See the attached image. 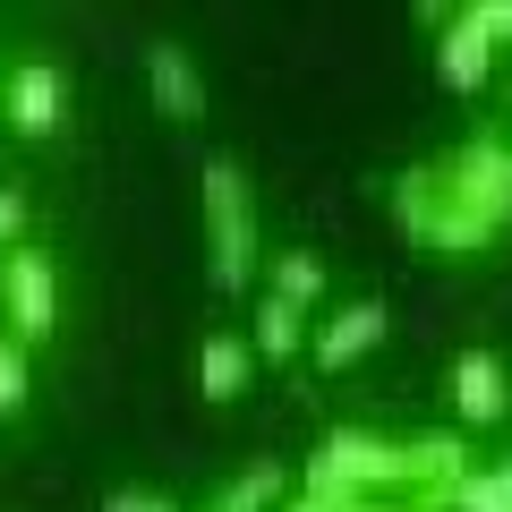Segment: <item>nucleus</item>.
I'll list each match as a JSON object with an SVG mask.
<instances>
[{"label": "nucleus", "instance_id": "f257e3e1", "mask_svg": "<svg viewBox=\"0 0 512 512\" xmlns=\"http://www.w3.org/2000/svg\"><path fill=\"white\" fill-rule=\"evenodd\" d=\"M393 214L419 248L436 256H478L495 231H512V146L504 137H470L444 163H419L393 188Z\"/></svg>", "mask_w": 512, "mask_h": 512}, {"label": "nucleus", "instance_id": "f03ea898", "mask_svg": "<svg viewBox=\"0 0 512 512\" xmlns=\"http://www.w3.org/2000/svg\"><path fill=\"white\" fill-rule=\"evenodd\" d=\"M205 248H214V291H248L256 282V197L231 154L205 163Z\"/></svg>", "mask_w": 512, "mask_h": 512}, {"label": "nucleus", "instance_id": "7ed1b4c3", "mask_svg": "<svg viewBox=\"0 0 512 512\" xmlns=\"http://www.w3.org/2000/svg\"><path fill=\"white\" fill-rule=\"evenodd\" d=\"M0 333L26 350H43L60 333V265L43 248H9L0 256Z\"/></svg>", "mask_w": 512, "mask_h": 512}, {"label": "nucleus", "instance_id": "20e7f679", "mask_svg": "<svg viewBox=\"0 0 512 512\" xmlns=\"http://www.w3.org/2000/svg\"><path fill=\"white\" fill-rule=\"evenodd\" d=\"M0 120L18 128V137H60V120H69V77L52 69V60H18V69L0 77Z\"/></svg>", "mask_w": 512, "mask_h": 512}, {"label": "nucleus", "instance_id": "39448f33", "mask_svg": "<svg viewBox=\"0 0 512 512\" xmlns=\"http://www.w3.org/2000/svg\"><path fill=\"white\" fill-rule=\"evenodd\" d=\"M376 342H384V308H376V299H350V308H333L325 325H316L308 359L325 367V376H342V367H359Z\"/></svg>", "mask_w": 512, "mask_h": 512}, {"label": "nucleus", "instance_id": "423d86ee", "mask_svg": "<svg viewBox=\"0 0 512 512\" xmlns=\"http://www.w3.org/2000/svg\"><path fill=\"white\" fill-rule=\"evenodd\" d=\"M427 18H436V77L453 94H478V86H487V69H495V43L470 26V9H453V18L427 9Z\"/></svg>", "mask_w": 512, "mask_h": 512}, {"label": "nucleus", "instance_id": "0eeeda50", "mask_svg": "<svg viewBox=\"0 0 512 512\" xmlns=\"http://www.w3.org/2000/svg\"><path fill=\"white\" fill-rule=\"evenodd\" d=\"M453 410L470 427H495L512 410V376H504L495 350H461V359H453Z\"/></svg>", "mask_w": 512, "mask_h": 512}, {"label": "nucleus", "instance_id": "6e6552de", "mask_svg": "<svg viewBox=\"0 0 512 512\" xmlns=\"http://www.w3.org/2000/svg\"><path fill=\"white\" fill-rule=\"evenodd\" d=\"M146 94H154L163 120H205V77H197V60L180 43H154L146 52Z\"/></svg>", "mask_w": 512, "mask_h": 512}, {"label": "nucleus", "instance_id": "1a4fd4ad", "mask_svg": "<svg viewBox=\"0 0 512 512\" xmlns=\"http://www.w3.org/2000/svg\"><path fill=\"white\" fill-rule=\"evenodd\" d=\"M248 342H239V333H214V342L197 350V393L205 402H239V384H248Z\"/></svg>", "mask_w": 512, "mask_h": 512}, {"label": "nucleus", "instance_id": "9d476101", "mask_svg": "<svg viewBox=\"0 0 512 512\" xmlns=\"http://www.w3.org/2000/svg\"><path fill=\"white\" fill-rule=\"evenodd\" d=\"M308 350V316L282 308V299H256V325H248V359H299Z\"/></svg>", "mask_w": 512, "mask_h": 512}, {"label": "nucleus", "instance_id": "9b49d317", "mask_svg": "<svg viewBox=\"0 0 512 512\" xmlns=\"http://www.w3.org/2000/svg\"><path fill=\"white\" fill-rule=\"evenodd\" d=\"M265 299H282V308H325V256H308V248H291V256H274V282H265Z\"/></svg>", "mask_w": 512, "mask_h": 512}, {"label": "nucleus", "instance_id": "f8f14e48", "mask_svg": "<svg viewBox=\"0 0 512 512\" xmlns=\"http://www.w3.org/2000/svg\"><path fill=\"white\" fill-rule=\"evenodd\" d=\"M282 495H291V470H282V461H256L248 478H231V487L214 495V512H282Z\"/></svg>", "mask_w": 512, "mask_h": 512}, {"label": "nucleus", "instance_id": "ddd939ff", "mask_svg": "<svg viewBox=\"0 0 512 512\" xmlns=\"http://www.w3.org/2000/svg\"><path fill=\"white\" fill-rule=\"evenodd\" d=\"M26 393H35V350L0 333V419H18V410H26Z\"/></svg>", "mask_w": 512, "mask_h": 512}, {"label": "nucleus", "instance_id": "4468645a", "mask_svg": "<svg viewBox=\"0 0 512 512\" xmlns=\"http://www.w3.org/2000/svg\"><path fill=\"white\" fill-rule=\"evenodd\" d=\"M470 26L487 43H512V0H470Z\"/></svg>", "mask_w": 512, "mask_h": 512}, {"label": "nucleus", "instance_id": "2eb2a0df", "mask_svg": "<svg viewBox=\"0 0 512 512\" xmlns=\"http://www.w3.org/2000/svg\"><path fill=\"white\" fill-rule=\"evenodd\" d=\"M103 512H180V504L154 495V487H120V495H103Z\"/></svg>", "mask_w": 512, "mask_h": 512}, {"label": "nucleus", "instance_id": "dca6fc26", "mask_svg": "<svg viewBox=\"0 0 512 512\" xmlns=\"http://www.w3.org/2000/svg\"><path fill=\"white\" fill-rule=\"evenodd\" d=\"M18 239H26V197L0 188V248H18Z\"/></svg>", "mask_w": 512, "mask_h": 512}, {"label": "nucleus", "instance_id": "f3484780", "mask_svg": "<svg viewBox=\"0 0 512 512\" xmlns=\"http://www.w3.org/2000/svg\"><path fill=\"white\" fill-rule=\"evenodd\" d=\"M282 512H333V504H316V495H299V487H291V495H282Z\"/></svg>", "mask_w": 512, "mask_h": 512}, {"label": "nucleus", "instance_id": "a211bd4d", "mask_svg": "<svg viewBox=\"0 0 512 512\" xmlns=\"http://www.w3.org/2000/svg\"><path fill=\"white\" fill-rule=\"evenodd\" d=\"M367 512H419V504H393V495H376V504H367Z\"/></svg>", "mask_w": 512, "mask_h": 512}, {"label": "nucleus", "instance_id": "6ab92c4d", "mask_svg": "<svg viewBox=\"0 0 512 512\" xmlns=\"http://www.w3.org/2000/svg\"><path fill=\"white\" fill-rule=\"evenodd\" d=\"M495 478H504V487H512V461H495Z\"/></svg>", "mask_w": 512, "mask_h": 512}, {"label": "nucleus", "instance_id": "aec40b11", "mask_svg": "<svg viewBox=\"0 0 512 512\" xmlns=\"http://www.w3.org/2000/svg\"><path fill=\"white\" fill-rule=\"evenodd\" d=\"M504 120H512V103H504Z\"/></svg>", "mask_w": 512, "mask_h": 512}]
</instances>
